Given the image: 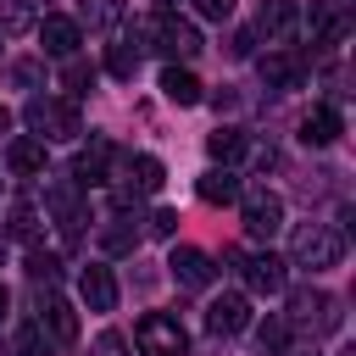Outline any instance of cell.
<instances>
[{
  "label": "cell",
  "mask_w": 356,
  "mask_h": 356,
  "mask_svg": "<svg viewBox=\"0 0 356 356\" xmlns=\"http://www.w3.org/2000/svg\"><path fill=\"white\" fill-rule=\"evenodd\" d=\"M289 256H295V267H312V273H323V267H339V256H345V239H339L328 222H306V228H295V239H289Z\"/></svg>",
  "instance_id": "cell-1"
},
{
  "label": "cell",
  "mask_w": 356,
  "mask_h": 356,
  "mask_svg": "<svg viewBox=\"0 0 356 356\" xmlns=\"http://www.w3.org/2000/svg\"><path fill=\"white\" fill-rule=\"evenodd\" d=\"M39 328H44L56 345H72V339H78V312H72L67 300H44V312H39Z\"/></svg>",
  "instance_id": "cell-15"
},
{
  "label": "cell",
  "mask_w": 356,
  "mask_h": 356,
  "mask_svg": "<svg viewBox=\"0 0 356 356\" xmlns=\"http://www.w3.org/2000/svg\"><path fill=\"white\" fill-rule=\"evenodd\" d=\"M156 6H161V11H167V6H172V0H156Z\"/></svg>",
  "instance_id": "cell-38"
},
{
  "label": "cell",
  "mask_w": 356,
  "mask_h": 356,
  "mask_svg": "<svg viewBox=\"0 0 356 356\" xmlns=\"http://www.w3.org/2000/svg\"><path fill=\"white\" fill-rule=\"evenodd\" d=\"M134 339H139V356H184L189 350V334L167 312H145L139 328H134Z\"/></svg>",
  "instance_id": "cell-4"
},
{
  "label": "cell",
  "mask_w": 356,
  "mask_h": 356,
  "mask_svg": "<svg viewBox=\"0 0 356 356\" xmlns=\"http://www.w3.org/2000/svg\"><path fill=\"white\" fill-rule=\"evenodd\" d=\"M17 350H22V356H44V350H50V339H44V328H39V323H28V328L17 334Z\"/></svg>",
  "instance_id": "cell-28"
},
{
  "label": "cell",
  "mask_w": 356,
  "mask_h": 356,
  "mask_svg": "<svg viewBox=\"0 0 356 356\" xmlns=\"http://www.w3.org/2000/svg\"><path fill=\"white\" fill-rule=\"evenodd\" d=\"M145 33L156 39V50H167V56H178V61L200 56V33H195V22H184V17H172V11H156V17L145 22Z\"/></svg>",
  "instance_id": "cell-5"
},
{
  "label": "cell",
  "mask_w": 356,
  "mask_h": 356,
  "mask_svg": "<svg viewBox=\"0 0 356 356\" xmlns=\"http://www.w3.org/2000/svg\"><path fill=\"white\" fill-rule=\"evenodd\" d=\"M206 328L211 334H245L250 328V300L245 295H217L206 306Z\"/></svg>",
  "instance_id": "cell-10"
},
{
  "label": "cell",
  "mask_w": 356,
  "mask_h": 356,
  "mask_svg": "<svg viewBox=\"0 0 356 356\" xmlns=\"http://www.w3.org/2000/svg\"><path fill=\"white\" fill-rule=\"evenodd\" d=\"M78 295H83L89 312H111V306H117V278H111V267L89 261V267L78 273Z\"/></svg>",
  "instance_id": "cell-9"
},
{
  "label": "cell",
  "mask_w": 356,
  "mask_h": 356,
  "mask_svg": "<svg viewBox=\"0 0 356 356\" xmlns=\"http://www.w3.org/2000/svg\"><path fill=\"white\" fill-rule=\"evenodd\" d=\"M161 184H167V167H161L156 156H128V178H122L117 200H128V195H156Z\"/></svg>",
  "instance_id": "cell-12"
},
{
  "label": "cell",
  "mask_w": 356,
  "mask_h": 356,
  "mask_svg": "<svg viewBox=\"0 0 356 356\" xmlns=\"http://www.w3.org/2000/svg\"><path fill=\"white\" fill-rule=\"evenodd\" d=\"M6 161H11V172L39 178V172H44V139H11V145H6Z\"/></svg>",
  "instance_id": "cell-19"
},
{
  "label": "cell",
  "mask_w": 356,
  "mask_h": 356,
  "mask_svg": "<svg viewBox=\"0 0 356 356\" xmlns=\"http://www.w3.org/2000/svg\"><path fill=\"white\" fill-rule=\"evenodd\" d=\"M78 39H83V28H78L72 17H44V22H39V44H44V56H56V61L78 56Z\"/></svg>",
  "instance_id": "cell-11"
},
{
  "label": "cell",
  "mask_w": 356,
  "mask_h": 356,
  "mask_svg": "<svg viewBox=\"0 0 356 356\" xmlns=\"http://www.w3.org/2000/svg\"><path fill=\"white\" fill-rule=\"evenodd\" d=\"M261 78H267L273 89H295V83L306 78V61H300L295 50H273V56H261Z\"/></svg>",
  "instance_id": "cell-13"
},
{
  "label": "cell",
  "mask_w": 356,
  "mask_h": 356,
  "mask_svg": "<svg viewBox=\"0 0 356 356\" xmlns=\"http://www.w3.org/2000/svg\"><path fill=\"white\" fill-rule=\"evenodd\" d=\"M95 350H100V356H122V334H100Z\"/></svg>",
  "instance_id": "cell-35"
},
{
  "label": "cell",
  "mask_w": 356,
  "mask_h": 356,
  "mask_svg": "<svg viewBox=\"0 0 356 356\" xmlns=\"http://www.w3.org/2000/svg\"><path fill=\"white\" fill-rule=\"evenodd\" d=\"M134 222H139V217H111V222L100 228V245H106V250H134V245H139V228H134Z\"/></svg>",
  "instance_id": "cell-23"
},
{
  "label": "cell",
  "mask_w": 356,
  "mask_h": 356,
  "mask_svg": "<svg viewBox=\"0 0 356 356\" xmlns=\"http://www.w3.org/2000/svg\"><path fill=\"white\" fill-rule=\"evenodd\" d=\"M0 245H6V239H0Z\"/></svg>",
  "instance_id": "cell-39"
},
{
  "label": "cell",
  "mask_w": 356,
  "mask_h": 356,
  "mask_svg": "<svg viewBox=\"0 0 356 356\" xmlns=\"http://www.w3.org/2000/svg\"><path fill=\"white\" fill-rule=\"evenodd\" d=\"M39 72H44L39 61H17V67H11V78H17V83H39Z\"/></svg>",
  "instance_id": "cell-34"
},
{
  "label": "cell",
  "mask_w": 356,
  "mask_h": 356,
  "mask_svg": "<svg viewBox=\"0 0 356 356\" xmlns=\"http://www.w3.org/2000/svg\"><path fill=\"white\" fill-rule=\"evenodd\" d=\"M11 234H17V239H39V217H33V206H17V211H11Z\"/></svg>",
  "instance_id": "cell-29"
},
{
  "label": "cell",
  "mask_w": 356,
  "mask_h": 356,
  "mask_svg": "<svg viewBox=\"0 0 356 356\" xmlns=\"http://www.w3.org/2000/svg\"><path fill=\"white\" fill-rule=\"evenodd\" d=\"M172 228H178V211H156V217H150V234H156V239H172Z\"/></svg>",
  "instance_id": "cell-33"
},
{
  "label": "cell",
  "mask_w": 356,
  "mask_h": 356,
  "mask_svg": "<svg viewBox=\"0 0 356 356\" xmlns=\"http://www.w3.org/2000/svg\"><path fill=\"white\" fill-rule=\"evenodd\" d=\"M195 11L211 17V22H228V17H234V0H195Z\"/></svg>",
  "instance_id": "cell-31"
},
{
  "label": "cell",
  "mask_w": 356,
  "mask_h": 356,
  "mask_svg": "<svg viewBox=\"0 0 356 356\" xmlns=\"http://www.w3.org/2000/svg\"><path fill=\"white\" fill-rule=\"evenodd\" d=\"M284 267H289V261H278L273 250H267V256H245V261H239V273H245V289H250V295H278V289H284Z\"/></svg>",
  "instance_id": "cell-8"
},
{
  "label": "cell",
  "mask_w": 356,
  "mask_h": 356,
  "mask_svg": "<svg viewBox=\"0 0 356 356\" xmlns=\"http://www.w3.org/2000/svg\"><path fill=\"white\" fill-rule=\"evenodd\" d=\"M289 328L334 334V328H339V300L323 295V289H295V295H289Z\"/></svg>",
  "instance_id": "cell-3"
},
{
  "label": "cell",
  "mask_w": 356,
  "mask_h": 356,
  "mask_svg": "<svg viewBox=\"0 0 356 356\" xmlns=\"http://www.w3.org/2000/svg\"><path fill=\"white\" fill-rule=\"evenodd\" d=\"M306 28H312V44H334L345 33V17H339V0H317L306 11Z\"/></svg>",
  "instance_id": "cell-14"
},
{
  "label": "cell",
  "mask_w": 356,
  "mask_h": 356,
  "mask_svg": "<svg viewBox=\"0 0 356 356\" xmlns=\"http://www.w3.org/2000/svg\"><path fill=\"white\" fill-rule=\"evenodd\" d=\"M0 317H6V284H0Z\"/></svg>",
  "instance_id": "cell-37"
},
{
  "label": "cell",
  "mask_w": 356,
  "mask_h": 356,
  "mask_svg": "<svg viewBox=\"0 0 356 356\" xmlns=\"http://www.w3.org/2000/svg\"><path fill=\"white\" fill-rule=\"evenodd\" d=\"M106 161H111V145H106V139H95L89 150H78V167H72V172H78V184L106 178Z\"/></svg>",
  "instance_id": "cell-22"
},
{
  "label": "cell",
  "mask_w": 356,
  "mask_h": 356,
  "mask_svg": "<svg viewBox=\"0 0 356 356\" xmlns=\"http://www.w3.org/2000/svg\"><path fill=\"white\" fill-rule=\"evenodd\" d=\"M106 72H111V78H134V72H139V44H134V39L111 44V56H106Z\"/></svg>",
  "instance_id": "cell-26"
},
{
  "label": "cell",
  "mask_w": 356,
  "mask_h": 356,
  "mask_svg": "<svg viewBox=\"0 0 356 356\" xmlns=\"http://www.w3.org/2000/svg\"><path fill=\"white\" fill-rule=\"evenodd\" d=\"M161 95L172 106H200V78L189 67H161Z\"/></svg>",
  "instance_id": "cell-16"
},
{
  "label": "cell",
  "mask_w": 356,
  "mask_h": 356,
  "mask_svg": "<svg viewBox=\"0 0 356 356\" xmlns=\"http://www.w3.org/2000/svg\"><path fill=\"white\" fill-rule=\"evenodd\" d=\"M28 28H33V6H28V0H0V33L17 39V33H28Z\"/></svg>",
  "instance_id": "cell-25"
},
{
  "label": "cell",
  "mask_w": 356,
  "mask_h": 356,
  "mask_svg": "<svg viewBox=\"0 0 356 356\" xmlns=\"http://www.w3.org/2000/svg\"><path fill=\"white\" fill-rule=\"evenodd\" d=\"M28 278H33V284H56V278H61V256H50V250L33 245V250H28Z\"/></svg>",
  "instance_id": "cell-27"
},
{
  "label": "cell",
  "mask_w": 356,
  "mask_h": 356,
  "mask_svg": "<svg viewBox=\"0 0 356 356\" xmlns=\"http://www.w3.org/2000/svg\"><path fill=\"white\" fill-rule=\"evenodd\" d=\"M122 17V0H83L78 6V28H111Z\"/></svg>",
  "instance_id": "cell-24"
},
{
  "label": "cell",
  "mask_w": 356,
  "mask_h": 356,
  "mask_svg": "<svg viewBox=\"0 0 356 356\" xmlns=\"http://www.w3.org/2000/svg\"><path fill=\"white\" fill-rule=\"evenodd\" d=\"M206 156L222 161V167L239 161V156H245V134H239V128H217V134H206Z\"/></svg>",
  "instance_id": "cell-21"
},
{
  "label": "cell",
  "mask_w": 356,
  "mask_h": 356,
  "mask_svg": "<svg viewBox=\"0 0 356 356\" xmlns=\"http://www.w3.org/2000/svg\"><path fill=\"white\" fill-rule=\"evenodd\" d=\"M245 200V234L250 239H273L278 228H284V200L273 195V189H250V195H239Z\"/></svg>",
  "instance_id": "cell-6"
},
{
  "label": "cell",
  "mask_w": 356,
  "mask_h": 356,
  "mask_svg": "<svg viewBox=\"0 0 356 356\" xmlns=\"http://www.w3.org/2000/svg\"><path fill=\"white\" fill-rule=\"evenodd\" d=\"M167 267H172V278H178L184 289H206V284L217 278V267H211V256H206V250H195V245H178Z\"/></svg>",
  "instance_id": "cell-7"
},
{
  "label": "cell",
  "mask_w": 356,
  "mask_h": 356,
  "mask_svg": "<svg viewBox=\"0 0 356 356\" xmlns=\"http://www.w3.org/2000/svg\"><path fill=\"white\" fill-rule=\"evenodd\" d=\"M22 117H28V128L39 139H78L83 134V117H78L72 100H28Z\"/></svg>",
  "instance_id": "cell-2"
},
{
  "label": "cell",
  "mask_w": 356,
  "mask_h": 356,
  "mask_svg": "<svg viewBox=\"0 0 356 356\" xmlns=\"http://www.w3.org/2000/svg\"><path fill=\"white\" fill-rule=\"evenodd\" d=\"M195 195H200L206 206H228V200H239V178H234L228 167H211V172L195 184Z\"/></svg>",
  "instance_id": "cell-20"
},
{
  "label": "cell",
  "mask_w": 356,
  "mask_h": 356,
  "mask_svg": "<svg viewBox=\"0 0 356 356\" xmlns=\"http://www.w3.org/2000/svg\"><path fill=\"white\" fill-rule=\"evenodd\" d=\"M300 139H306V145H334V139H339V111H334V106H312V111L300 117Z\"/></svg>",
  "instance_id": "cell-17"
},
{
  "label": "cell",
  "mask_w": 356,
  "mask_h": 356,
  "mask_svg": "<svg viewBox=\"0 0 356 356\" xmlns=\"http://www.w3.org/2000/svg\"><path fill=\"white\" fill-rule=\"evenodd\" d=\"M289 28H295V0H261L256 33H261V39H284Z\"/></svg>",
  "instance_id": "cell-18"
},
{
  "label": "cell",
  "mask_w": 356,
  "mask_h": 356,
  "mask_svg": "<svg viewBox=\"0 0 356 356\" xmlns=\"http://www.w3.org/2000/svg\"><path fill=\"white\" fill-rule=\"evenodd\" d=\"M284 339H289V323H261V345H273V350H284Z\"/></svg>",
  "instance_id": "cell-32"
},
{
  "label": "cell",
  "mask_w": 356,
  "mask_h": 356,
  "mask_svg": "<svg viewBox=\"0 0 356 356\" xmlns=\"http://www.w3.org/2000/svg\"><path fill=\"white\" fill-rule=\"evenodd\" d=\"M6 128H11V111H6V106H0V134H6Z\"/></svg>",
  "instance_id": "cell-36"
},
{
  "label": "cell",
  "mask_w": 356,
  "mask_h": 356,
  "mask_svg": "<svg viewBox=\"0 0 356 356\" xmlns=\"http://www.w3.org/2000/svg\"><path fill=\"white\" fill-rule=\"evenodd\" d=\"M89 78H95V72H89V67H83L78 56H67V72H61V83H67L72 95H83V83H89Z\"/></svg>",
  "instance_id": "cell-30"
}]
</instances>
